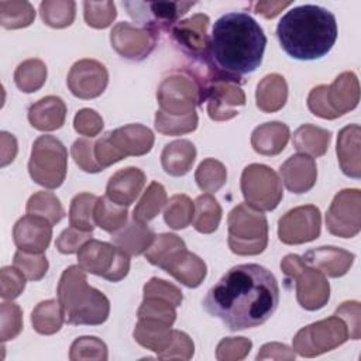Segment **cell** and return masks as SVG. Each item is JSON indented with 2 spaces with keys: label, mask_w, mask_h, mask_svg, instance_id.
Masks as SVG:
<instances>
[{
  "label": "cell",
  "mask_w": 361,
  "mask_h": 361,
  "mask_svg": "<svg viewBox=\"0 0 361 361\" xmlns=\"http://www.w3.org/2000/svg\"><path fill=\"white\" fill-rule=\"evenodd\" d=\"M354 254L338 247H319L305 252L302 259L330 278L345 275L354 262Z\"/></svg>",
  "instance_id": "cell-23"
},
{
  "label": "cell",
  "mask_w": 361,
  "mask_h": 361,
  "mask_svg": "<svg viewBox=\"0 0 361 361\" xmlns=\"http://www.w3.org/2000/svg\"><path fill=\"white\" fill-rule=\"evenodd\" d=\"M331 133L313 124H302L293 133L295 149L309 157H323L329 149Z\"/></svg>",
  "instance_id": "cell-33"
},
{
  "label": "cell",
  "mask_w": 361,
  "mask_h": 361,
  "mask_svg": "<svg viewBox=\"0 0 361 361\" xmlns=\"http://www.w3.org/2000/svg\"><path fill=\"white\" fill-rule=\"evenodd\" d=\"M154 231L144 223H140L133 219L131 223L121 227L118 231L113 233L111 241L120 250L128 255H141L144 254L154 243Z\"/></svg>",
  "instance_id": "cell-29"
},
{
  "label": "cell",
  "mask_w": 361,
  "mask_h": 361,
  "mask_svg": "<svg viewBox=\"0 0 361 361\" xmlns=\"http://www.w3.org/2000/svg\"><path fill=\"white\" fill-rule=\"evenodd\" d=\"M283 185L292 193L309 192L317 180V166L312 157L296 154L289 157L279 168Z\"/></svg>",
  "instance_id": "cell-21"
},
{
  "label": "cell",
  "mask_w": 361,
  "mask_h": 361,
  "mask_svg": "<svg viewBox=\"0 0 361 361\" xmlns=\"http://www.w3.org/2000/svg\"><path fill=\"white\" fill-rule=\"evenodd\" d=\"M322 230V214L314 204L298 206L278 221V237L283 244L299 245L316 240Z\"/></svg>",
  "instance_id": "cell-15"
},
{
  "label": "cell",
  "mask_w": 361,
  "mask_h": 361,
  "mask_svg": "<svg viewBox=\"0 0 361 361\" xmlns=\"http://www.w3.org/2000/svg\"><path fill=\"white\" fill-rule=\"evenodd\" d=\"M196 159V147L189 140H175L166 144L161 154L162 169L171 176H183Z\"/></svg>",
  "instance_id": "cell-31"
},
{
  "label": "cell",
  "mask_w": 361,
  "mask_h": 361,
  "mask_svg": "<svg viewBox=\"0 0 361 361\" xmlns=\"http://www.w3.org/2000/svg\"><path fill=\"white\" fill-rule=\"evenodd\" d=\"M85 21L92 28H107L117 17L113 1H83Z\"/></svg>",
  "instance_id": "cell-50"
},
{
  "label": "cell",
  "mask_w": 361,
  "mask_h": 361,
  "mask_svg": "<svg viewBox=\"0 0 361 361\" xmlns=\"http://www.w3.org/2000/svg\"><path fill=\"white\" fill-rule=\"evenodd\" d=\"M110 42L120 56L130 61H142L157 45V32L121 21L113 27Z\"/></svg>",
  "instance_id": "cell-17"
},
{
  "label": "cell",
  "mask_w": 361,
  "mask_h": 361,
  "mask_svg": "<svg viewBox=\"0 0 361 361\" xmlns=\"http://www.w3.org/2000/svg\"><path fill=\"white\" fill-rule=\"evenodd\" d=\"M202 305L230 331L257 327L264 324L279 305L278 281L262 265L240 264L230 268L209 289Z\"/></svg>",
  "instance_id": "cell-1"
},
{
  "label": "cell",
  "mask_w": 361,
  "mask_h": 361,
  "mask_svg": "<svg viewBox=\"0 0 361 361\" xmlns=\"http://www.w3.org/2000/svg\"><path fill=\"white\" fill-rule=\"evenodd\" d=\"M65 320L63 310L58 300L48 299L39 302L32 313H31V323L37 333L51 336L61 330Z\"/></svg>",
  "instance_id": "cell-34"
},
{
  "label": "cell",
  "mask_w": 361,
  "mask_h": 361,
  "mask_svg": "<svg viewBox=\"0 0 361 361\" xmlns=\"http://www.w3.org/2000/svg\"><path fill=\"white\" fill-rule=\"evenodd\" d=\"M66 104L58 96H45L28 109V121L38 131H54L65 124Z\"/></svg>",
  "instance_id": "cell-26"
},
{
  "label": "cell",
  "mask_w": 361,
  "mask_h": 361,
  "mask_svg": "<svg viewBox=\"0 0 361 361\" xmlns=\"http://www.w3.org/2000/svg\"><path fill=\"white\" fill-rule=\"evenodd\" d=\"M76 14V3L72 0H44L39 4V16L44 24L52 28L69 27Z\"/></svg>",
  "instance_id": "cell-41"
},
{
  "label": "cell",
  "mask_w": 361,
  "mask_h": 361,
  "mask_svg": "<svg viewBox=\"0 0 361 361\" xmlns=\"http://www.w3.org/2000/svg\"><path fill=\"white\" fill-rule=\"evenodd\" d=\"M288 100V83L279 73L264 76L257 85L255 103L264 113H275L281 110Z\"/></svg>",
  "instance_id": "cell-30"
},
{
  "label": "cell",
  "mask_w": 361,
  "mask_h": 361,
  "mask_svg": "<svg viewBox=\"0 0 361 361\" xmlns=\"http://www.w3.org/2000/svg\"><path fill=\"white\" fill-rule=\"evenodd\" d=\"M25 212L27 214L38 216L48 220L52 226L59 223L65 216V210L62 207L61 200L52 192L45 190H39L28 199Z\"/></svg>",
  "instance_id": "cell-40"
},
{
  "label": "cell",
  "mask_w": 361,
  "mask_h": 361,
  "mask_svg": "<svg viewBox=\"0 0 361 361\" xmlns=\"http://www.w3.org/2000/svg\"><path fill=\"white\" fill-rule=\"evenodd\" d=\"M195 180L200 190L214 193L226 185L227 169L220 161L214 158H206L199 164L195 172Z\"/></svg>",
  "instance_id": "cell-45"
},
{
  "label": "cell",
  "mask_w": 361,
  "mask_h": 361,
  "mask_svg": "<svg viewBox=\"0 0 361 361\" xmlns=\"http://www.w3.org/2000/svg\"><path fill=\"white\" fill-rule=\"evenodd\" d=\"M13 265L28 279V281H39L45 276L48 271V259L44 254L38 252H27L18 250L14 254Z\"/></svg>",
  "instance_id": "cell-48"
},
{
  "label": "cell",
  "mask_w": 361,
  "mask_h": 361,
  "mask_svg": "<svg viewBox=\"0 0 361 361\" xmlns=\"http://www.w3.org/2000/svg\"><path fill=\"white\" fill-rule=\"evenodd\" d=\"M186 248L185 241L172 233L155 235L152 245L144 252L147 261L161 269L182 250Z\"/></svg>",
  "instance_id": "cell-37"
},
{
  "label": "cell",
  "mask_w": 361,
  "mask_h": 361,
  "mask_svg": "<svg viewBox=\"0 0 361 361\" xmlns=\"http://www.w3.org/2000/svg\"><path fill=\"white\" fill-rule=\"evenodd\" d=\"M23 329V312L13 302L0 305V338L1 341L16 338Z\"/></svg>",
  "instance_id": "cell-51"
},
{
  "label": "cell",
  "mask_w": 361,
  "mask_h": 361,
  "mask_svg": "<svg viewBox=\"0 0 361 361\" xmlns=\"http://www.w3.org/2000/svg\"><path fill=\"white\" fill-rule=\"evenodd\" d=\"M267 37L261 25L244 11L221 16L213 25L207 61L216 80L240 83L259 68Z\"/></svg>",
  "instance_id": "cell-2"
},
{
  "label": "cell",
  "mask_w": 361,
  "mask_h": 361,
  "mask_svg": "<svg viewBox=\"0 0 361 361\" xmlns=\"http://www.w3.org/2000/svg\"><path fill=\"white\" fill-rule=\"evenodd\" d=\"M334 314L345 323L351 340H358L361 337V305L357 300L343 302L336 309Z\"/></svg>",
  "instance_id": "cell-58"
},
{
  "label": "cell",
  "mask_w": 361,
  "mask_h": 361,
  "mask_svg": "<svg viewBox=\"0 0 361 361\" xmlns=\"http://www.w3.org/2000/svg\"><path fill=\"white\" fill-rule=\"evenodd\" d=\"M144 298H158L171 302L173 306H180L183 300L182 290L175 286L173 283H169L159 278H151L142 288Z\"/></svg>",
  "instance_id": "cell-54"
},
{
  "label": "cell",
  "mask_w": 361,
  "mask_h": 361,
  "mask_svg": "<svg viewBox=\"0 0 361 361\" xmlns=\"http://www.w3.org/2000/svg\"><path fill=\"white\" fill-rule=\"evenodd\" d=\"M293 358H295V351L282 343H267L259 348L257 354V360H293Z\"/></svg>",
  "instance_id": "cell-61"
},
{
  "label": "cell",
  "mask_w": 361,
  "mask_h": 361,
  "mask_svg": "<svg viewBox=\"0 0 361 361\" xmlns=\"http://www.w3.org/2000/svg\"><path fill=\"white\" fill-rule=\"evenodd\" d=\"M251 347V340L245 337H226L216 347V358L219 361H240L248 355Z\"/></svg>",
  "instance_id": "cell-52"
},
{
  "label": "cell",
  "mask_w": 361,
  "mask_h": 361,
  "mask_svg": "<svg viewBox=\"0 0 361 361\" xmlns=\"http://www.w3.org/2000/svg\"><path fill=\"white\" fill-rule=\"evenodd\" d=\"M282 272L295 282L296 299L305 310H319L330 299V283L324 274L307 265L302 257L288 254L281 261Z\"/></svg>",
  "instance_id": "cell-8"
},
{
  "label": "cell",
  "mask_w": 361,
  "mask_h": 361,
  "mask_svg": "<svg viewBox=\"0 0 361 361\" xmlns=\"http://www.w3.org/2000/svg\"><path fill=\"white\" fill-rule=\"evenodd\" d=\"M240 186L245 203L259 212L276 209L283 196L278 173L262 164L247 165L241 173Z\"/></svg>",
  "instance_id": "cell-11"
},
{
  "label": "cell",
  "mask_w": 361,
  "mask_h": 361,
  "mask_svg": "<svg viewBox=\"0 0 361 361\" xmlns=\"http://www.w3.org/2000/svg\"><path fill=\"white\" fill-rule=\"evenodd\" d=\"M281 48L299 61L320 59L337 39V21L331 11L314 4L290 8L276 25Z\"/></svg>",
  "instance_id": "cell-3"
},
{
  "label": "cell",
  "mask_w": 361,
  "mask_h": 361,
  "mask_svg": "<svg viewBox=\"0 0 361 361\" xmlns=\"http://www.w3.org/2000/svg\"><path fill=\"white\" fill-rule=\"evenodd\" d=\"M348 338L345 323L333 314L302 327L292 338V350L300 357L312 358L340 347Z\"/></svg>",
  "instance_id": "cell-10"
},
{
  "label": "cell",
  "mask_w": 361,
  "mask_h": 361,
  "mask_svg": "<svg viewBox=\"0 0 361 361\" xmlns=\"http://www.w3.org/2000/svg\"><path fill=\"white\" fill-rule=\"evenodd\" d=\"M134 340L147 350L157 353L165 351L173 338V329L158 320L138 319L133 331Z\"/></svg>",
  "instance_id": "cell-32"
},
{
  "label": "cell",
  "mask_w": 361,
  "mask_h": 361,
  "mask_svg": "<svg viewBox=\"0 0 361 361\" xmlns=\"http://www.w3.org/2000/svg\"><path fill=\"white\" fill-rule=\"evenodd\" d=\"M221 206L212 196V193H204L195 200V216L193 227L202 234H212L219 228L221 220Z\"/></svg>",
  "instance_id": "cell-35"
},
{
  "label": "cell",
  "mask_w": 361,
  "mask_h": 361,
  "mask_svg": "<svg viewBox=\"0 0 361 361\" xmlns=\"http://www.w3.org/2000/svg\"><path fill=\"white\" fill-rule=\"evenodd\" d=\"M25 276L13 265V267H3L0 271V281H1V298L6 300H13L18 298L24 288H25Z\"/></svg>",
  "instance_id": "cell-56"
},
{
  "label": "cell",
  "mask_w": 361,
  "mask_h": 361,
  "mask_svg": "<svg viewBox=\"0 0 361 361\" xmlns=\"http://www.w3.org/2000/svg\"><path fill=\"white\" fill-rule=\"evenodd\" d=\"M209 23V16L199 13L186 20L178 21L171 30L175 44L192 59V62L207 61L210 44V37L207 34Z\"/></svg>",
  "instance_id": "cell-16"
},
{
  "label": "cell",
  "mask_w": 361,
  "mask_h": 361,
  "mask_svg": "<svg viewBox=\"0 0 361 361\" xmlns=\"http://www.w3.org/2000/svg\"><path fill=\"white\" fill-rule=\"evenodd\" d=\"M94 159L102 171L109 168L110 165L124 159L118 154V151L113 147L109 133H106L103 137H100L99 140L94 141Z\"/></svg>",
  "instance_id": "cell-60"
},
{
  "label": "cell",
  "mask_w": 361,
  "mask_h": 361,
  "mask_svg": "<svg viewBox=\"0 0 361 361\" xmlns=\"http://www.w3.org/2000/svg\"><path fill=\"white\" fill-rule=\"evenodd\" d=\"M35 10L30 1H0V24L6 30L25 28L32 24Z\"/></svg>",
  "instance_id": "cell-42"
},
{
  "label": "cell",
  "mask_w": 361,
  "mask_h": 361,
  "mask_svg": "<svg viewBox=\"0 0 361 361\" xmlns=\"http://www.w3.org/2000/svg\"><path fill=\"white\" fill-rule=\"evenodd\" d=\"M127 207L111 202L107 196L97 197L93 220L94 224L107 233H116L127 223Z\"/></svg>",
  "instance_id": "cell-36"
},
{
  "label": "cell",
  "mask_w": 361,
  "mask_h": 361,
  "mask_svg": "<svg viewBox=\"0 0 361 361\" xmlns=\"http://www.w3.org/2000/svg\"><path fill=\"white\" fill-rule=\"evenodd\" d=\"M166 204V192L165 188L159 182H151L145 192L142 193L140 202L134 207L133 219L147 224L152 219H155L162 207Z\"/></svg>",
  "instance_id": "cell-38"
},
{
  "label": "cell",
  "mask_w": 361,
  "mask_h": 361,
  "mask_svg": "<svg viewBox=\"0 0 361 361\" xmlns=\"http://www.w3.org/2000/svg\"><path fill=\"white\" fill-rule=\"evenodd\" d=\"M45 80L47 65L38 58L23 61L14 72V83L24 93H34L39 90Z\"/></svg>",
  "instance_id": "cell-39"
},
{
  "label": "cell",
  "mask_w": 361,
  "mask_h": 361,
  "mask_svg": "<svg viewBox=\"0 0 361 361\" xmlns=\"http://www.w3.org/2000/svg\"><path fill=\"white\" fill-rule=\"evenodd\" d=\"M203 102L207 103V114L214 121H226L238 114L245 106V93L241 86L230 80H216L204 92Z\"/></svg>",
  "instance_id": "cell-19"
},
{
  "label": "cell",
  "mask_w": 361,
  "mask_h": 361,
  "mask_svg": "<svg viewBox=\"0 0 361 361\" xmlns=\"http://www.w3.org/2000/svg\"><path fill=\"white\" fill-rule=\"evenodd\" d=\"M97 202V196L93 193H78L69 207V224L82 231H93L94 220L93 212Z\"/></svg>",
  "instance_id": "cell-44"
},
{
  "label": "cell",
  "mask_w": 361,
  "mask_h": 361,
  "mask_svg": "<svg viewBox=\"0 0 361 361\" xmlns=\"http://www.w3.org/2000/svg\"><path fill=\"white\" fill-rule=\"evenodd\" d=\"M159 110L168 116L182 117L202 106L200 89L188 71H176L164 78L157 90Z\"/></svg>",
  "instance_id": "cell-12"
},
{
  "label": "cell",
  "mask_w": 361,
  "mask_h": 361,
  "mask_svg": "<svg viewBox=\"0 0 361 361\" xmlns=\"http://www.w3.org/2000/svg\"><path fill=\"white\" fill-rule=\"evenodd\" d=\"M78 265L110 282H120L130 271V255L117 245L90 238L78 251Z\"/></svg>",
  "instance_id": "cell-9"
},
{
  "label": "cell",
  "mask_w": 361,
  "mask_h": 361,
  "mask_svg": "<svg viewBox=\"0 0 361 361\" xmlns=\"http://www.w3.org/2000/svg\"><path fill=\"white\" fill-rule=\"evenodd\" d=\"M68 171V151L65 145L54 135L38 137L31 149L28 161V172L31 179L47 188H59Z\"/></svg>",
  "instance_id": "cell-7"
},
{
  "label": "cell",
  "mask_w": 361,
  "mask_h": 361,
  "mask_svg": "<svg viewBox=\"0 0 361 361\" xmlns=\"http://www.w3.org/2000/svg\"><path fill=\"white\" fill-rule=\"evenodd\" d=\"M56 295L69 324L99 326L109 317L107 296L87 283L86 271L79 265H71L62 272Z\"/></svg>",
  "instance_id": "cell-4"
},
{
  "label": "cell",
  "mask_w": 361,
  "mask_h": 361,
  "mask_svg": "<svg viewBox=\"0 0 361 361\" xmlns=\"http://www.w3.org/2000/svg\"><path fill=\"white\" fill-rule=\"evenodd\" d=\"M113 147L123 158L141 157L148 154L154 147L152 131L142 124H127L109 131Z\"/></svg>",
  "instance_id": "cell-22"
},
{
  "label": "cell",
  "mask_w": 361,
  "mask_h": 361,
  "mask_svg": "<svg viewBox=\"0 0 361 361\" xmlns=\"http://www.w3.org/2000/svg\"><path fill=\"white\" fill-rule=\"evenodd\" d=\"M155 128L164 135H182L192 133L197 128V114L190 113L182 117H173L157 110L155 113Z\"/></svg>",
  "instance_id": "cell-47"
},
{
  "label": "cell",
  "mask_w": 361,
  "mask_h": 361,
  "mask_svg": "<svg viewBox=\"0 0 361 361\" xmlns=\"http://www.w3.org/2000/svg\"><path fill=\"white\" fill-rule=\"evenodd\" d=\"M326 227L330 234L353 238L361 230V192L357 188L340 190L326 213Z\"/></svg>",
  "instance_id": "cell-14"
},
{
  "label": "cell",
  "mask_w": 361,
  "mask_h": 361,
  "mask_svg": "<svg viewBox=\"0 0 361 361\" xmlns=\"http://www.w3.org/2000/svg\"><path fill=\"white\" fill-rule=\"evenodd\" d=\"M109 357L107 345L104 341L94 336H83L78 337L69 350L71 361H82V360H96L106 361Z\"/></svg>",
  "instance_id": "cell-46"
},
{
  "label": "cell",
  "mask_w": 361,
  "mask_h": 361,
  "mask_svg": "<svg viewBox=\"0 0 361 361\" xmlns=\"http://www.w3.org/2000/svg\"><path fill=\"white\" fill-rule=\"evenodd\" d=\"M290 137L289 127L281 121H269L258 126L251 134V145L255 152L274 157L281 154Z\"/></svg>",
  "instance_id": "cell-28"
},
{
  "label": "cell",
  "mask_w": 361,
  "mask_h": 361,
  "mask_svg": "<svg viewBox=\"0 0 361 361\" xmlns=\"http://www.w3.org/2000/svg\"><path fill=\"white\" fill-rule=\"evenodd\" d=\"M164 271L188 288H197L206 278L207 267L204 261L186 248L179 251L165 267Z\"/></svg>",
  "instance_id": "cell-27"
},
{
  "label": "cell",
  "mask_w": 361,
  "mask_h": 361,
  "mask_svg": "<svg viewBox=\"0 0 361 361\" xmlns=\"http://www.w3.org/2000/svg\"><path fill=\"white\" fill-rule=\"evenodd\" d=\"M195 1H123L128 16L154 32L172 30Z\"/></svg>",
  "instance_id": "cell-13"
},
{
  "label": "cell",
  "mask_w": 361,
  "mask_h": 361,
  "mask_svg": "<svg viewBox=\"0 0 361 361\" xmlns=\"http://www.w3.org/2000/svg\"><path fill=\"white\" fill-rule=\"evenodd\" d=\"M176 306L171 302L158 299V298H144L141 306L138 307L137 316L138 319H149L158 320L168 326H172L176 320Z\"/></svg>",
  "instance_id": "cell-49"
},
{
  "label": "cell",
  "mask_w": 361,
  "mask_h": 361,
  "mask_svg": "<svg viewBox=\"0 0 361 361\" xmlns=\"http://www.w3.org/2000/svg\"><path fill=\"white\" fill-rule=\"evenodd\" d=\"M361 128L358 124H350L340 130L337 135V159L344 175L361 178V154H360Z\"/></svg>",
  "instance_id": "cell-25"
},
{
  "label": "cell",
  "mask_w": 361,
  "mask_h": 361,
  "mask_svg": "<svg viewBox=\"0 0 361 361\" xmlns=\"http://www.w3.org/2000/svg\"><path fill=\"white\" fill-rule=\"evenodd\" d=\"M195 354V344L192 338L180 330H173V338L169 347L158 354L161 360H190Z\"/></svg>",
  "instance_id": "cell-55"
},
{
  "label": "cell",
  "mask_w": 361,
  "mask_h": 361,
  "mask_svg": "<svg viewBox=\"0 0 361 361\" xmlns=\"http://www.w3.org/2000/svg\"><path fill=\"white\" fill-rule=\"evenodd\" d=\"M360 102V85L354 72L340 73L331 85H319L307 96L312 114L334 120L354 110Z\"/></svg>",
  "instance_id": "cell-6"
},
{
  "label": "cell",
  "mask_w": 361,
  "mask_h": 361,
  "mask_svg": "<svg viewBox=\"0 0 361 361\" xmlns=\"http://www.w3.org/2000/svg\"><path fill=\"white\" fill-rule=\"evenodd\" d=\"M71 154L75 164L87 173H97L100 172V166L94 159V141L89 138H78L72 147Z\"/></svg>",
  "instance_id": "cell-53"
},
{
  "label": "cell",
  "mask_w": 361,
  "mask_h": 361,
  "mask_svg": "<svg viewBox=\"0 0 361 361\" xmlns=\"http://www.w3.org/2000/svg\"><path fill=\"white\" fill-rule=\"evenodd\" d=\"M103 118L93 109H80L73 118V128L80 135L93 138L103 130Z\"/></svg>",
  "instance_id": "cell-57"
},
{
  "label": "cell",
  "mask_w": 361,
  "mask_h": 361,
  "mask_svg": "<svg viewBox=\"0 0 361 361\" xmlns=\"http://www.w3.org/2000/svg\"><path fill=\"white\" fill-rule=\"evenodd\" d=\"M228 247L237 255H258L268 245V220L247 203L237 204L227 217Z\"/></svg>",
  "instance_id": "cell-5"
},
{
  "label": "cell",
  "mask_w": 361,
  "mask_h": 361,
  "mask_svg": "<svg viewBox=\"0 0 361 361\" xmlns=\"http://www.w3.org/2000/svg\"><path fill=\"white\" fill-rule=\"evenodd\" d=\"M90 238L92 231H82L69 226L59 234L55 241V247L61 254H73L78 252Z\"/></svg>",
  "instance_id": "cell-59"
},
{
  "label": "cell",
  "mask_w": 361,
  "mask_h": 361,
  "mask_svg": "<svg viewBox=\"0 0 361 361\" xmlns=\"http://www.w3.org/2000/svg\"><path fill=\"white\" fill-rule=\"evenodd\" d=\"M52 237V224L38 216L25 214L17 220L13 228V240L18 250L42 254Z\"/></svg>",
  "instance_id": "cell-20"
},
{
  "label": "cell",
  "mask_w": 361,
  "mask_h": 361,
  "mask_svg": "<svg viewBox=\"0 0 361 361\" xmlns=\"http://www.w3.org/2000/svg\"><path fill=\"white\" fill-rule=\"evenodd\" d=\"M145 185V173L135 166H128L113 173L106 186V196L120 204L130 206Z\"/></svg>",
  "instance_id": "cell-24"
},
{
  "label": "cell",
  "mask_w": 361,
  "mask_h": 361,
  "mask_svg": "<svg viewBox=\"0 0 361 361\" xmlns=\"http://www.w3.org/2000/svg\"><path fill=\"white\" fill-rule=\"evenodd\" d=\"M0 142H1V147H0L1 162H0V165L6 166L10 162H13L16 155H17V149H18L17 148V140L13 134H10L7 131H1Z\"/></svg>",
  "instance_id": "cell-62"
},
{
  "label": "cell",
  "mask_w": 361,
  "mask_h": 361,
  "mask_svg": "<svg viewBox=\"0 0 361 361\" xmlns=\"http://www.w3.org/2000/svg\"><path fill=\"white\" fill-rule=\"evenodd\" d=\"M109 72L106 66L96 59L76 61L66 78L71 93L79 99L90 100L99 97L107 87Z\"/></svg>",
  "instance_id": "cell-18"
},
{
  "label": "cell",
  "mask_w": 361,
  "mask_h": 361,
  "mask_svg": "<svg viewBox=\"0 0 361 361\" xmlns=\"http://www.w3.org/2000/svg\"><path fill=\"white\" fill-rule=\"evenodd\" d=\"M290 1H255L252 3L254 13L261 14L265 18L276 17L283 8L289 7Z\"/></svg>",
  "instance_id": "cell-63"
},
{
  "label": "cell",
  "mask_w": 361,
  "mask_h": 361,
  "mask_svg": "<svg viewBox=\"0 0 361 361\" xmlns=\"http://www.w3.org/2000/svg\"><path fill=\"white\" fill-rule=\"evenodd\" d=\"M195 216V202L186 195H173L166 200L164 209V220L173 230L186 228Z\"/></svg>",
  "instance_id": "cell-43"
}]
</instances>
